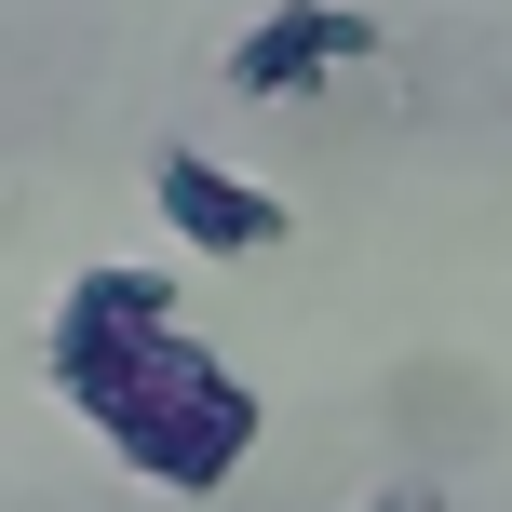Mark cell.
<instances>
[{"mask_svg": "<svg viewBox=\"0 0 512 512\" xmlns=\"http://www.w3.org/2000/svg\"><path fill=\"white\" fill-rule=\"evenodd\" d=\"M149 203H162V230H176L189 256H270L297 216H283V189H256V176H230L216 149H162L149 162Z\"/></svg>", "mask_w": 512, "mask_h": 512, "instance_id": "obj_2", "label": "cell"}, {"mask_svg": "<svg viewBox=\"0 0 512 512\" xmlns=\"http://www.w3.org/2000/svg\"><path fill=\"white\" fill-rule=\"evenodd\" d=\"M351 54H378V27L364 14H337V0H270V14L230 41V95H310V81H337Z\"/></svg>", "mask_w": 512, "mask_h": 512, "instance_id": "obj_3", "label": "cell"}, {"mask_svg": "<svg viewBox=\"0 0 512 512\" xmlns=\"http://www.w3.org/2000/svg\"><path fill=\"white\" fill-rule=\"evenodd\" d=\"M54 391H68V405L122 445V472H149L162 499H216L256 459V432H270L256 378H230V364L176 324V283L162 270H81L68 297H54Z\"/></svg>", "mask_w": 512, "mask_h": 512, "instance_id": "obj_1", "label": "cell"}, {"mask_svg": "<svg viewBox=\"0 0 512 512\" xmlns=\"http://www.w3.org/2000/svg\"><path fill=\"white\" fill-rule=\"evenodd\" d=\"M378 512H445V499H418V486H391V499H378Z\"/></svg>", "mask_w": 512, "mask_h": 512, "instance_id": "obj_4", "label": "cell"}]
</instances>
